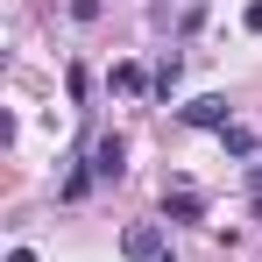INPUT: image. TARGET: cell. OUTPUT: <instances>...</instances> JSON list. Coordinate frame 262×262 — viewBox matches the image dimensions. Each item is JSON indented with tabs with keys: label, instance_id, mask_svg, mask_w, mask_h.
I'll return each instance as SVG.
<instances>
[{
	"label": "cell",
	"instance_id": "obj_10",
	"mask_svg": "<svg viewBox=\"0 0 262 262\" xmlns=\"http://www.w3.org/2000/svg\"><path fill=\"white\" fill-rule=\"evenodd\" d=\"M7 262H36V248H7Z\"/></svg>",
	"mask_w": 262,
	"mask_h": 262
},
{
	"label": "cell",
	"instance_id": "obj_2",
	"mask_svg": "<svg viewBox=\"0 0 262 262\" xmlns=\"http://www.w3.org/2000/svg\"><path fill=\"white\" fill-rule=\"evenodd\" d=\"M177 114H184V128H227V114H234V106H227V92H199V99H191V106H177Z\"/></svg>",
	"mask_w": 262,
	"mask_h": 262
},
{
	"label": "cell",
	"instance_id": "obj_3",
	"mask_svg": "<svg viewBox=\"0 0 262 262\" xmlns=\"http://www.w3.org/2000/svg\"><path fill=\"white\" fill-rule=\"evenodd\" d=\"M121 248H128L135 262H156V255H163V227H149V220H142V227L121 234Z\"/></svg>",
	"mask_w": 262,
	"mask_h": 262
},
{
	"label": "cell",
	"instance_id": "obj_12",
	"mask_svg": "<svg viewBox=\"0 0 262 262\" xmlns=\"http://www.w3.org/2000/svg\"><path fill=\"white\" fill-rule=\"evenodd\" d=\"M156 262H170V255H156Z\"/></svg>",
	"mask_w": 262,
	"mask_h": 262
},
{
	"label": "cell",
	"instance_id": "obj_9",
	"mask_svg": "<svg viewBox=\"0 0 262 262\" xmlns=\"http://www.w3.org/2000/svg\"><path fill=\"white\" fill-rule=\"evenodd\" d=\"M241 21H248V36H262V0L248 7V14H241Z\"/></svg>",
	"mask_w": 262,
	"mask_h": 262
},
{
	"label": "cell",
	"instance_id": "obj_5",
	"mask_svg": "<svg viewBox=\"0 0 262 262\" xmlns=\"http://www.w3.org/2000/svg\"><path fill=\"white\" fill-rule=\"evenodd\" d=\"M177 78H184V57H177V50H163V64H156V92H149V99H170Z\"/></svg>",
	"mask_w": 262,
	"mask_h": 262
},
{
	"label": "cell",
	"instance_id": "obj_11",
	"mask_svg": "<svg viewBox=\"0 0 262 262\" xmlns=\"http://www.w3.org/2000/svg\"><path fill=\"white\" fill-rule=\"evenodd\" d=\"M248 184H255V199H262V163H255V170H248Z\"/></svg>",
	"mask_w": 262,
	"mask_h": 262
},
{
	"label": "cell",
	"instance_id": "obj_4",
	"mask_svg": "<svg viewBox=\"0 0 262 262\" xmlns=\"http://www.w3.org/2000/svg\"><path fill=\"white\" fill-rule=\"evenodd\" d=\"M114 92H128V99H142V92H156V78H149L142 64H114Z\"/></svg>",
	"mask_w": 262,
	"mask_h": 262
},
{
	"label": "cell",
	"instance_id": "obj_6",
	"mask_svg": "<svg viewBox=\"0 0 262 262\" xmlns=\"http://www.w3.org/2000/svg\"><path fill=\"white\" fill-rule=\"evenodd\" d=\"M163 206H170V220H199V213H206V199H199V191H170Z\"/></svg>",
	"mask_w": 262,
	"mask_h": 262
},
{
	"label": "cell",
	"instance_id": "obj_1",
	"mask_svg": "<svg viewBox=\"0 0 262 262\" xmlns=\"http://www.w3.org/2000/svg\"><path fill=\"white\" fill-rule=\"evenodd\" d=\"M92 177H99V184H114V177L128 170V142H121V135H99V142H92V163H85Z\"/></svg>",
	"mask_w": 262,
	"mask_h": 262
},
{
	"label": "cell",
	"instance_id": "obj_8",
	"mask_svg": "<svg viewBox=\"0 0 262 262\" xmlns=\"http://www.w3.org/2000/svg\"><path fill=\"white\" fill-rule=\"evenodd\" d=\"M92 184H99V177H92V170H71V177H64V199H85Z\"/></svg>",
	"mask_w": 262,
	"mask_h": 262
},
{
	"label": "cell",
	"instance_id": "obj_7",
	"mask_svg": "<svg viewBox=\"0 0 262 262\" xmlns=\"http://www.w3.org/2000/svg\"><path fill=\"white\" fill-rule=\"evenodd\" d=\"M220 142H227V156H255V149H262L248 128H220Z\"/></svg>",
	"mask_w": 262,
	"mask_h": 262
}]
</instances>
